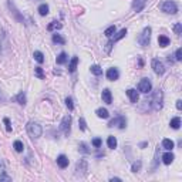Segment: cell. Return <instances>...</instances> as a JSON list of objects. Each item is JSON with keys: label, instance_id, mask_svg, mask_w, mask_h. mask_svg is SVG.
<instances>
[{"label": "cell", "instance_id": "obj_1", "mask_svg": "<svg viewBox=\"0 0 182 182\" xmlns=\"http://www.w3.org/2000/svg\"><path fill=\"white\" fill-rule=\"evenodd\" d=\"M145 103L148 105H151V110L154 111H159L162 108V103H164V92L162 90H156L152 95H151V100H145Z\"/></svg>", "mask_w": 182, "mask_h": 182}, {"label": "cell", "instance_id": "obj_2", "mask_svg": "<svg viewBox=\"0 0 182 182\" xmlns=\"http://www.w3.org/2000/svg\"><path fill=\"white\" fill-rule=\"evenodd\" d=\"M27 132H29V135L32 136V138H40L41 134H43V128H41L40 124L34 123V121H30V123L27 124Z\"/></svg>", "mask_w": 182, "mask_h": 182}, {"label": "cell", "instance_id": "obj_3", "mask_svg": "<svg viewBox=\"0 0 182 182\" xmlns=\"http://www.w3.org/2000/svg\"><path fill=\"white\" fill-rule=\"evenodd\" d=\"M159 7L164 13L168 14H175L178 12V4L175 3V0H164Z\"/></svg>", "mask_w": 182, "mask_h": 182}, {"label": "cell", "instance_id": "obj_4", "mask_svg": "<svg viewBox=\"0 0 182 182\" xmlns=\"http://www.w3.org/2000/svg\"><path fill=\"white\" fill-rule=\"evenodd\" d=\"M151 27H145L142 30V33L138 36V43H139V46H142V47H147V46L150 44L151 41Z\"/></svg>", "mask_w": 182, "mask_h": 182}, {"label": "cell", "instance_id": "obj_5", "mask_svg": "<svg viewBox=\"0 0 182 182\" xmlns=\"http://www.w3.org/2000/svg\"><path fill=\"white\" fill-rule=\"evenodd\" d=\"M60 130L64 132L65 136L70 135V131H71V115H65V117L61 120V124H60Z\"/></svg>", "mask_w": 182, "mask_h": 182}, {"label": "cell", "instance_id": "obj_6", "mask_svg": "<svg viewBox=\"0 0 182 182\" xmlns=\"http://www.w3.org/2000/svg\"><path fill=\"white\" fill-rule=\"evenodd\" d=\"M108 127H110V128H112V127H118L120 130H124V128L127 127V120H125V117L120 115V117L111 120L110 123H108Z\"/></svg>", "mask_w": 182, "mask_h": 182}, {"label": "cell", "instance_id": "obj_7", "mask_svg": "<svg viewBox=\"0 0 182 182\" xmlns=\"http://www.w3.org/2000/svg\"><path fill=\"white\" fill-rule=\"evenodd\" d=\"M152 90V84L148 78H142L139 83H138V91H141L142 94H148Z\"/></svg>", "mask_w": 182, "mask_h": 182}, {"label": "cell", "instance_id": "obj_8", "mask_svg": "<svg viewBox=\"0 0 182 182\" xmlns=\"http://www.w3.org/2000/svg\"><path fill=\"white\" fill-rule=\"evenodd\" d=\"M87 161L85 159H80L76 165V176H84L87 174Z\"/></svg>", "mask_w": 182, "mask_h": 182}, {"label": "cell", "instance_id": "obj_9", "mask_svg": "<svg viewBox=\"0 0 182 182\" xmlns=\"http://www.w3.org/2000/svg\"><path fill=\"white\" fill-rule=\"evenodd\" d=\"M151 65H152V68H154L155 74H158V76H162L164 73H165V65H164L158 59L152 60V61H151Z\"/></svg>", "mask_w": 182, "mask_h": 182}, {"label": "cell", "instance_id": "obj_10", "mask_svg": "<svg viewBox=\"0 0 182 182\" xmlns=\"http://www.w3.org/2000/svg\"><path fill=\"white\" fill-rule=\"evenodd\" d=\"M107 78L110 80V81H115V80H118L120 78V71H118V68H108V71H107Z\"/></svg>", "mask_w": 182, "mask_h": 182}, {"label": "cell", "instance_id": "obj_11", "mask_svg": "<svg viewBox=\"0 0 182 182\" xmlns=\"http://www.w3.org/2000/svg\"><path fill=\"white\" fill-rule=\"evenodd\" d=\"M147 1H148V0H134V1H132V9H134L135 12H141L144 7H145Z\"/></svg>", "mask_w": 182, "mask_h": 182}, {"label": "cell", "instance_id": "obj_12", "mask_svg": "<svg viewBox=\"0 0 182 182\" xmlns=\"http://www.w3.org/2000/svg\"><path fill=\"white\" fill-rule=\"evenodd\" d=\"M174 159H175V156H174V154L171 152V151H168V152H165L162 155V162L165 164V165H169V164L174 162Z\"/></svg>", "mask_w": 182, "mask_h": 182}, {"label": "cell", "instance_id": "obj_13", "mask_svg": "<svg viewBox=\"0 0 182 182\" xmlns=\"http://www.w3.org/2000/svg\"><path fill=\"white\" fill-rule=\"evenodd\" d=\"M101 97H103V101H104L105 104H111V103H112V95H111V91L108 90V88L103 90Z\"/></svg>", "mask_w": 182, "mask_h": 182}, {"label": "cell", "instance_id": "obj_14", "mask_svg": "<svg viewBox=\"0 0 182 182\" xmlns=\"http://www.w3.org/2000/svg\"><path fill=\"white\" fill-rule=\"evenodd\" d=\"M57 165L63 169L67 168V167H68V158L65 155H59L57 156Z\"/></svg>", "mask_w": 182, "mask_h": 182}, {"label": "cell", "instance_id": "obj_15", "mask_svg": "<svg viewBox=\"0 0 182 182\" xmlns=\"http://www.w3.org/2000/svg\"><path fill=\"white\" fill-rule=\"evenodd\" d=\"M127 95H128V98L131 100V103H134V104L138 103V92H136V90H134V88L127 90Z\"/></svg>", "mask_w": 182, "mask_h": 182}, {"label": "cell", "instance_id": "obj_16", "mask_svg": "<svg viewBox=\"0 0 182 182\" xmlns=\"http://www.w3.org/2000/svg\"><path fill=\"white\" fill-rule=\"evenodd\" d=\"M14 101H16V103H19L20 105H23V107H24V105H26V103H27L26 94H24L23 91H20L19 94H17V95L14 97Z\"/></svg>", "mask_w": 182, "mask_h": 182}, {"label": "cell", "instance_id": "obj_17", "mask_svg": "<svg viewBox=\"0 0 182 182\" xmlns=\"http://www.w3.org/2000/svg\"><path fill=\"white\" fill-rule=\"evenodd\" d=\"M7 4H9V7H10V10H12V12H13L14 17H16V19H17V20H19V21H23V16H21V14L19 13V10H17V9H16V6H14L13 3H12V1H9V3H7Z\"/></svg>", "mask_w": 182, "mask_h": 182}, {"label": "cell", "instance_id": "obj_18", "mask_svg": "<svg viewBox=\"0 0 182 182\" xmlns=\"http://www.w3.org/2000/svg\"><path fill=\"white\" fill-rule=\"evenodd\" d=\"M175 147V144H174V141L172 139H168V138H165L162 141V148L164 150H167V151H171L172 148Z\"/></svg>", "mask_w": 182, "mask_h": 182}, {"label": "cell", "instance_id": "obj_19", "mask_svg": "<svg viewBox=\"0 0 182 182\" xmlns=\"http://www.w3.org/2000/svg\"><path fill=\"white\" fill-rule=\"evenodd\" d=\"M169 125H171V128H174V130H179V127H181V118L174 117L172 120H171Z\"/></svg>", "mask_w": 182, "mask_h": 182}, {"label": "cell", "instance_id": "obj_20", "mask_svg": "<svg viewBox=\"0 0 182 182\" xmlns=\"http://www.w3.org/2000/svg\"><path fill=\"white\" fill-rule=\"evenodd\" d=\"M125 36H127V29H123V30H120V32H118L117 34L114 36V39L111 40V41H112V43H115V41H118V40L124 39Z\"/></svg>", "mask_w": 182, "mask_h": 182}, {"label": "cell", "instance_id": "obj_21", "mask_svg": "<svg viewBox=\"0 0 182 182\" xmlns=\"http://www.w3.org/2000/svg\"><path fill=\"white\" fill-rule=\"evenodd\" d=\"M158 43H159L161 47H167V46H169L171 40H169V37H167V36H159V37H158Z\"/></svg>", "mask_w": 182, "mask_h": 182}, {"label": "cell", "instance_id": "obj_22", "mask_svg": "<svg viewBox=\"0 0 182 182\" xmlns=\"http://www.w3.org/2000/svg\"><path fill=\"white\" fill-rule=\"evenodd\" d=\"M77 64H78V57H73L70 64H68V71L70 73H74L76 68H77Z\"/></svg>", "mask_w": 182, "mask_h": 182}, {"label": "cell", "instance_id": "obj_23", "mask_svg": "<svg viewBox=\"0 0 182 182\" xmlns=\"http://www.w3.org/2000/svg\"><path fill=\"white\" fill-rule=\"evenodd\" d=\"M53 41H54L56 44H61V46L65 44V39L63 37V36L57 34V33H56V34H53Z\"/></svg>", "mask_w": 182, "mask_h": 182}, {"label": "cell", "instance_id": "obj_24", "mask_svg": "<svg viewBox=\"0 0 182 182\" xmlns=\"http://www.w3.org/2000/svg\"><path fill=\"white\" fill-rule=\"evenodd\" d=\"M67 60H68V57H67V54L63 51V53H60L59 56H57L56 61H57V64H64V63H67Z\"/></svg>", "mask_w": 182, "mask_h": 182}, {"label": "cell", "instance_id": "obj_25", "mask_svg": "<svg viewBox=\"0 0 182 182\" xmlns=\"http://www.w3.org/2000/svg\"><path fill=\"white\" fill-rule=\"evenodd\" d=\"M107 145H108V148H111V150L117 148V138H115V136H108Z\"/></svg>", "mask_w": 182, "mask_h": 182}, {"label": "cell", "instance_id": "obj_26", "mask_svg": "<svg viewBox=\"0 0 182 182\" xmlns=\"http://www.w3.org/2000/svg\"><path fill=\"white\" fill-rule=\"evenodd\" d=\"M95 114H97L98 118H108V117H110L108 111L105 110V108H98V110L95 111Z\"/></svg>", "mask_w": 182, "mask_h": 182}, {"label": "cell", "instance_id": "obj_27", "mask_svg": "<svg viewBox=\"0 0 182 182\" xmlns=\"http://www.w3.org/2000/svg\"><path fill=\"white\" fill-rule=\"evenodd\" d=\"M90 70H91V73H92L94 76H101V74H103V68H101L100 65H97V64L91 65Z\"/></svg>", "mask_w": 182, "mask_h": 182}, {"label": "cell", "instance_id": "obj_28", "mask_svg": "<svg viewBox=\"0 0 182 182\" xmlns=\"http://www.w3.org/2000/svg\"><path fill=\"white\" fill-rule=\"evenodd\" d=\"M33 57H34V60H36L37 63H40V64H41V63L44 61V54H43L41 51H34Z\"/></svg>", "mask_w": 182, "mask_h": 182}, {"label": "cell", "instance_id": "obj_29", "mask_svg": "<svg viewBox=\"0 0 182 182\" xmlns=\"http://www.w3.org/2000/svg\"><path fill=\"white\" fill-rule=\"evenodd\" d=\"M39 13H40V16H47V14H48V6H47V4H40Z\"/></svg>", "mask_w": 182, "mask_h": 182}, {"label": "cell", "instance_id": "obj_30", "mask_svg": "<svg viewBox=\"0 0 182 182\" xmlns=\"http://www.w3.org/2000/svg\"><path fill=\"white\" fill-rule=\"evenodd\" d=\"M13 148L17 151V152H21V151L24 150V145H23V142H21V141H14Z\"/></svg>", "mask_w": 182, "mask_h": 182}, {"label": "cell", "instance_id": "obj_31", "mask_svg": "<svg viewBox=\"0 0 182 182\" xmlns=\"http://www.w3.org/2000/svg\"><path fill=\"white\" fill-rule=\"evenodd\" d=\"M141 165H142V162H141L139 159L135 161V162L132 164V167H131V171H132V172H138V171L141 169Z\"/></svg>", "mask_w": 182, "mask_h": 182}, {"label": "cell", "instance_id": "obj_32", "mask_svg": "<svg viewBox=\"0 0 182 182\" xmlns=\"http://www.w3.org/2000/svg\"><path fill=\"white\" fill-rule=\"evenodd\" d=\"M78 150L81 151L83 154H90V150H88V145L85 142H81L80 145H78Z\"/></svg>", "mask_w": 182, "mask_h": 182}, {"label": "cell", "instance_id": "obj_33", "mask_svg": "<svg viewBox=\"0 0 182 182\" xmlns=\"http://www.w3.org/2000/svg\"><path fill=\"white\" fill-rule=\"evenodd\" d=\"M104 34L107 36V37H111L112 34H115V26H110L108 29H105Z\"/></svg>", "mask_w": 182, "mask_h": 182}, {"label": "cell", "instance_id": "obj_34", "mask_svg": "<svg viewBox=\"0 0 182 182\" xmlns=\"http://www.w3.org/2000/svg\"><path fill=\"white\" fill-rule=\"evenodd\" d=\"M61 27H63V24H61V23H59V21H53V23H50V24H48V27H47V29L51 32L53 29H61Z\"/></svg>", "mask_w": 182, "mask_h": 182}, {"label": "cell", "instance_id": "obj_35", "mask_svg": "<svg viewBox=\"0 0 182 182\" xmlns=\"http://www.w3.org/2000/svg\"><path fill=\"white\" fill-rule=\"evenodd\" d=\"M65 105L68 107V110H70V111L74 110V103H73V98L71 97H67V98H65Z\"/></svg>", "mask_w": 182, "mask_h": 182}, {"label": "cell", "instance_id": "obj_36", "mask_svg": "<svg viewBox=\"0 0 182 182\" xmlns=\"http://www.w3.org/2000/svg\"><path fill=\"white\" fill-rule=\"evenodd\" d=\"M78 127H80V130H81V131H85V130H87V124H85V120L83 117L78 120Z\"/></svg>", "mask_w": 182, "mask_h": 182}, {"label": "cell", "instance_id": "obj_37", "mask_svg": "<svg viewBox=\"0 0 182 182\" xmlns=\"http://www.w3.org/2000/svg\"><path fill=\"white\" fill-rule=\"evenodd\" d=\"M34 73H36V76H37L40 80H43V78H44V73H43V68H41V67H36Z\"/></svg>", "mask_w": 182, "mask_h": 182}, {"label": "cell", "instance_id": "obj_38", "mask_svg": "<svg viewBox=\"0 0 182 182\" xmlns=\"http://www.w3.org/2000/svg\"><path fill=\"white\" fill-rule=\"evenodd\" d=\"M1 181H7V182H10V181H12V178H10L9 175H7V174L4 172V171H3V172L0 174V182H1Z\"/></svg>", "mask_w": 182, "mask_h": 182}, {"label": "cell", "instance_id": "obj_39", "mask_svg": "<svg viewBox=\"0 0 182 182\" xmlns=\"http://www.w3.org/2000/svg\"><path fill=\"white\" fill-rule=\"evenodd\" d=\"M174 32H175V34H178V36L181 34L182 33V24L181 23H176L175 26H174Z\"/></svg>", "mask_w": 182, "mask_h": 182}, {"label": "cell", "instance_id": "obj_40", "mask_svg": "<svg viewBox=\"0 0 182 182\" xmlns=\"http://www.w3.org/2000/svg\"><path fill=\"white\" fill-rule=\"evenodd\" d=\"M101 144H103L101 138H94V139H92V145H94L95 148H100V147H101Z\"/></svg>", "mask_w": 182, "mask_h": 182}, {"label": "cell", "instance_id": "obj_41", "mask_svg": "<svg viewBox=\"0 0 182 182\" xmlns=\"http://www.w3.org/2000/svg\"><path fill=\"white\" fill-rule=\"evenodd\" d=\"M3 123L6 124V130H7V132H10V131H12V125H10V120H9V118H3Z\"/></svg>", "mask_w": 182, "mask_h": 182}, {"label": "cell", "instance_id": "obj_42", "mask_svg": "<svg viewBox=\"0 0 182 182\" xmlns=\"http://www.w3.org/2000/svg\"><path fill=\"white\" fill-rule=\"evenodd\" d=\"M175 60H176V61H181V60H182V50H181V48H178V50H176Z\"/></svg>", "mask_w": 182, "mask_h": 182}, {"label": "cell", "instance_id": "obj_43", "mask_svg": "<svg viewBox=\"0 0 182 182\" xmlns=\"http://www.w3.org/2000/svg\"><path fill=\"white\" fill-rule=\"evenodd\" d=\"M0 103H6V97H4V94L0 91Z\"/></svg>", "mask_w": 182, "mask_h": 182}, {"label": "cell", "instance_id": "obj_44", "mask_svg": "<svg viewBox=\"0 0 182 182\" xmlns=\"http://www.w3.org/2000/svg\"><path fill=\"white\" fill-rule=\"evenodd\" d=\"M176 108H178V110H182V101L181 100H178V101H176Z\"/></svg>", "mask_w": 182, "mask_h": 182}, {"label": "cell", "instance_id": "obj_45", "mask_svg": "<svg viewBox=\"0 0 182 182\" xmlns=\"http://www.w3.org/2000/svg\"><path fill=\"white\" fill-rule=\"evenodd\" d=\"M147 145H148V142H142V144H139V147H141V148H145Z\"/></svg>", "mask_w": 182, "mask_h": 182}]
</instances>
